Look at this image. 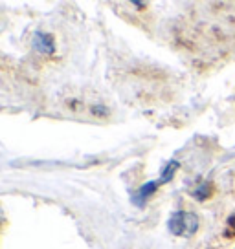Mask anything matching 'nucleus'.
<instances>
[{"mask_svg":"<svg viewBox=\"0 0 235 249\" xmlns=\"http://www.w3.org/2000/svg\"><path fill=\"white\" fill-rule=\"evenodd\" d=\"M167 227H169V231H171L173 234L188 238L191 234H195L196 229H198V216H196L195 213L178 211V213H175V214L169 218Z\"/></svg>","mask_w":235,"mask_h":249,"instance_id":"1","label":"nucleus"},{"mask_svg":"<svg viewBox=\"0 0 235 249\" xmlns=\"http://www.w3.org/2000/svg\"><path fill=\"white\" fill-rule=\"evenodd\" d=\"M32 46H33V50H35V52H39V53H46V55L55 53L54 37H52V35H48V33H42V31L33 33Z\"/></svg>","mask_w":235,"mask_h":249,"instance_id":"2","label":"nucleus"},{"mask_svg":"<svg viewBox=\"0 0 235 249\" xmlns=\"http://www.w3.org/2000/svg\"><path fill=\"white\" fill-rule=\"evenodd\" d=\"M158 183L160 181H149V183H143V185L136 191V195H134V198H133V202L138 205V207H141L143 203L149 200L151 196L157 193V189H158Z\"/></svg>","mask_w":235,"mask_h":249,"instance_id":"3","label":"nucleus"},{"mask_svg":"<svg viewBox=\"0 0 235 249\" xmlns=\"http://www.w3.org/2000/svg\"><path fill=\"white\" fill-rule=\"evenodd\" d=\"M176 169H178V161H175V160H171L169 163L165 165V169L162 171V176H160V183H169L173 179V176H175V172H176Z\"/></svg>","mask_w":235,"mask_h":249,"instance_id":"4","label":"nucleus"}]
</instances>
